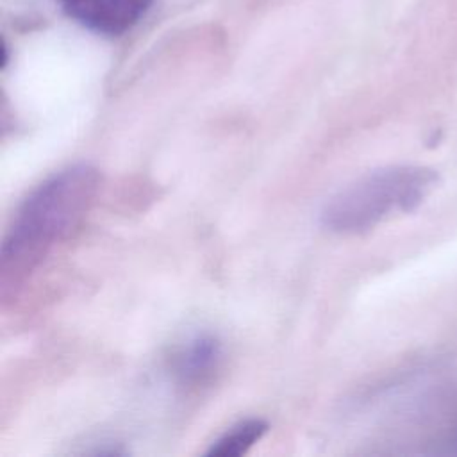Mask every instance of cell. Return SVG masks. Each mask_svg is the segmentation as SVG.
<instances>
[{
    "instance_id": "cell-1",
    "label": "cell",
    "mask_w": 457,
    "mask_h": 457,
    "mask_svg": "<svg viewBox=\"0 0 457 457\" xmlns=\"http://www.w3.org/2000/svg\"><path fill=\"white\" fill-rule=\"evenodd\" d=\"M100 187L95 166L79 162L43 180L20 205L0 250L2 296L41 264L82 221Z\"/></svg>"
},
{
    "instance_id": "cell-2",
    "label": "cell",
    "mask_w": 457,
    "mask_h": 457,
    "mask_svg": "<svg viewBox=\"0 0 457 457\" xmlns=\"http://www.w3.org/2000/svg\"><path fill=\"white\" fill-rule=\"evenodd\" d=\"M436 186V173L420 166L371 171L337 191L321 209V225L336 234H362L396 212L418 207Z\"/></svg>"
},
{
    "instance_id": "cell-3",
    "label": "cell",
    "mask_w": 457,
    "mask_h": 457,
    "mask_svg": "<svg viewBox=\"0 0 457 457\" xmlns=\"http://www.w3.org/2000/svg\"><path fill=\"white\" fill-rule=\"evenodd\" d=\"M64 12L82 27L120 36L132 29L150 9L154 0H59Z\"/></svg>"
},
{
    "instance_id": "cell-4",
    "label": "cell",
    "mask_w": 457,
    "mask_h": 457,
    "mask_svg": "<svg viewBox=\"0 0 457 457\" xmlns=\"http://www.w3.org/2000/svg\"><path fill=\"white\" fill-rule=\"evenodd\" d=\"M223 355V343L212 332H198L191 336L175 353V375L187 384L202 382L220 364Z\"/></svg>"
},
{
    "instance_id": "cell-5",
    "label": "cell",
    "mask_w": 457,
    "mask_h": 457,
    "mask_svg": "<svg viewBox=\"0 0 457 457\" xmlns=\"http://www.w3.org/2000/svg\"><path fill=\"white\" fill-rule=\"evenodd\" d=\"M268 432V423L261 418L245 420L232 428H228L212 446L207 450V455L216 457H239L246 453L264 434Z\"/></svg>"
}]
</instances>
